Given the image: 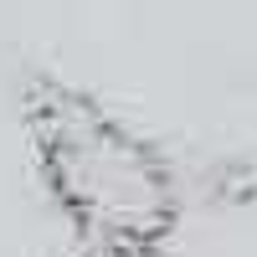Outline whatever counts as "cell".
<instances>
[{
	"label": "cell",
	"instance_id": "cell-1",
	"mask_svg": "<svg viewBox=\"0 0 257 257\" xmlns=\"http://www.w3.org/2000/svg\"><path fill=\"white\" fill-rule=\"evenodd\" d=\"M21 123L77 257H165L180 226V180L134 123L52 72L26 82Z\"/></svg>",
	"mask_w": 257,
	"mask_h": 257
}]
</instances>
